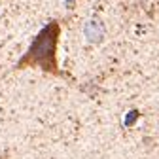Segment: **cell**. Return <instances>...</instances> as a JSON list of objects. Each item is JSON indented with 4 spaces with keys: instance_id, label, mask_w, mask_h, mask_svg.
Here are the masks:
<instances>
[{
    "instance_id": "obj_1",
    "label": "cell",
    "mask_w": 159,
    "mask_h": 159,
    "mask_svg": "<svg viewBox=\"0 0 159 159\" xmlns=\"http://www.w3.org/2000/svg\"><path fill=\"white\" fill-rule=\"evenodd\" d=\"M61 23L57 19L48 21L29 46V49L21 55L13 70H27V68H40L42 72L55 76V78H68L57 61V48L61 40Z\"/></svg>"
},
{
    "instance_id": "obj_2",
    "label": "cell",
    "mask_w": 159,
    "mask_h": 159,
    "mask_svg": "<svg viewBox=\"0 0 159 159\" xmlns=\"http://www.w3.org/2000/svg\"><path fill=\"white\" fill-rule=\"evenodd\" d=\"M102 32H104V29L98 21H89L87 27H85V34L89 38V42H101Z\"/></svg>"
},
{
    "instance_id": "obj_3",
    "label": "cell",
    "mask_w": 159,
    "mask_h": 159,
    "mask_svg": "<svg viewBox=\"0 0 159 159\" xmlns=\"http://www.w3.org/2000/svg\"><path fill=\"white\" fill-rule=\"evenodd\" d=\"M0 159H8V153H6V155H4V157H0Z\"/></svg>"
}]
</instances>
